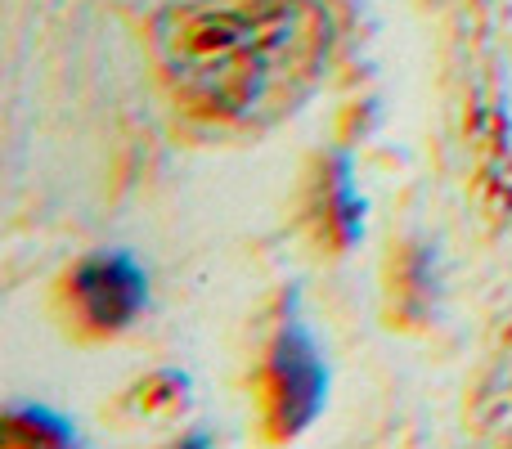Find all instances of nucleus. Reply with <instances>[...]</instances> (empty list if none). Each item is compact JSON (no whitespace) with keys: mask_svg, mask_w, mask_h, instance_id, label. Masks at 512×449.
Wrapping results in <instances>:
<instances>
[{"mask_svg":"<svg viewBox=\"0 0 512 449\" xmlns=\"http://www.w3.org/2000/svg\"><path fill=\"white\" fill-rule=\"evenodd\" d=\"M333 18L319 0L167 5L153 18V54L171 99L216 126H274L324 77Z\"/></svg>","mask_w":512,"mask_h":449,"instance_id":"1","label":"nucleus"},{"mask_svg":"<svg viewBox=\"0 0 512 449\" xmlns=\"http://www.w3.org/2000/svg\"><path fill=\"white\" fill-rule=\"evenodd\" d=\"M328 400V364L319 342L301 319L274 333L270 355H265V423L274 441H297L310 432Z\"/></svg>","mask_w":512,"mask_h":449,"instance_id":"2","label":"nucleus"},{"mask_svg":"<svg viewBox=\"0 0 512 449\" xmlns=\"http://www.w3.org/2000/svg\"><path fill=\"white\" fill-rule=\"evenodd\" d=\"M68 306L77 324L95 337H117L144 315L149 306V274L131 252H95L72 270Z\"/></svg>","mask_w":512,"mask_h":449,"instance_id":"3","label":"nucleus"},{"mask_svg":"<svg viewBox=\"0 0 512 449\" xmlns=\"http://www.w3.org/2000/svg\"><path fill=\"white\" fill-rule=\"evenodd\" d=\"M472 144H477V180L481 194L495 203L499 216L512 212V117L504 99L490 95L472 117Z\"/></svg>","mask_w":512,"mask_h":449,"instance_id":"4","label":"nucleus"},{"mask_svg":"<svg viewBox=\"0 0 512 449\" xmlns=\"http://www.w3.org/2000/svg\"><path fill=\"white\" fill-rule=\"evenodd\" d=\"M319 216L337 247H355L364 234V198L355 189V171L346 153H333L319 176Z\"/></svg>","mask_w":512,"mask_h":449,"instance_id":"5","label":"nucleus"},{"mask_svg":"<svg viewBox=\"0 0 512 449\" xmlns=\"http://www.w3.org/2000/svg\"><path fill=\"white\" fill-rule=\"evenodd\" d=\"M5 445H77V427L45 405H18L5 414Z\"/></svg>","mask_w":512,"mask_h":449,"instance_id":"6","label":"nucleus"},{"mask_svg":"<svg viewBox=\"0 0 512 449\" xmlns=\"http://www.w3.org/2000/svg\"><path fill=\"white\" fill-rule=\"evenodd\" d=\"M185 396H189V378H185V373L158 369V373H149V378L131 391V409H140L144 418H167V414H176V409L185 405Z\"/></svg>","mask_w":512,"mask_h":449,"instance_id":"7","label":"nucleus"}]
</instances>
